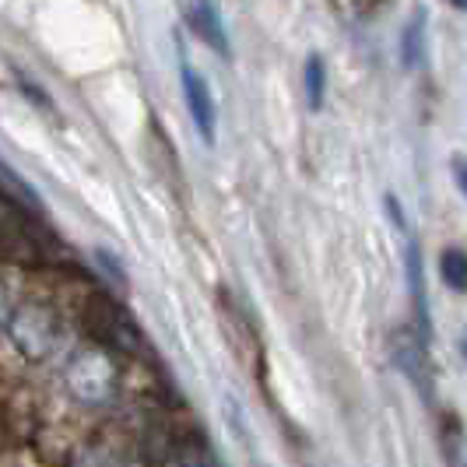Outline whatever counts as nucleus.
<instances>
[{"label": "nucleus", "instance_id": "nucleus-1", "mask_svg": "<svg viewBox=\"0 0 467 467\" xmlns=\"http://www.w3.org/2000/svg\"><path fill=\"white\" fill-rule=\"evenodd\" d=\"M64 383H67L74 400H81L88 408H99V404H106L117 394V362H113V355L102 345L74 351V358L64 369Z\"/></svg>", "mask_w": 467, "mask_h": 467}, {"label": "nucleus", "instance_id": "nucleus-2", "mask_svg": "<svg viewBox=\"0 0 467 467\" xmlns=\"http://www.w3.org/2000/svg\"><path fill=\"white\" fill-rule=\"evenodd\" d=\"M88 330L95 334V341L102 348L130 351V355H144V334L138 330V324L130 320V313L117 306L113 299H92L88 303Z\"/></svg>", "mask_w": 467, "mask_h": 467}, {"label": "nucleus", "instance_id": "nucleus-3", "mask_svg": "<svg viewBox=\"0 0 467 467\" xmlns=\"http://www.w3.org/2000/svg\"><path fill=\"white\" fill-rule=\"evenodd\" d=\"M390 358L398 362V369L408 379L411 387L419 390V398L436 408V373H432V362H429V345L419 337L415 327H400L390 334Z\"/></svg>", "mask_w": 467, "mask_h": 467}, {"label": "nucleus", "instance_id": "nucleus-4", "mask_svg": "<svg viewBox=\"0 0 467 467\" xmlns=\"http://www.w3.org/2000/svg\"><path fill=\"white\" fill-rule=\"evenodd\" d=\"M7 334L15 341V348L28 355V358H47L49 351L57 348V317L49 313L47 306L39 303H25L11 313V324Z\"/></svg>", "mask_w": 467, "mask_h": 467}, {"label": "nucleus", "instance_id": "nucleus-5", "mask_svg": "<svg viewBox=\"0 0 467 467\" xmlns=\"http://www.w3.org/2000/svg\"><path fill=\"white\" fill-rule=\"evenodd\" d=\"M180 78H183V99H187V109L190 117H193L197 134L204 138V144H214V138H218V106H214V95H211L208 81L193 70L187 57L180 64Z\"/></svg>", "mask_w": 467, "mask_h": 467}, {"label": "nucleus", "instance_id": "nucleus-6", "mask_svg": "<svg viewBox=\"0 0 467 467\" xmlns=\"http://www.w3.org/2000/svg\"><path fill=\"white\" fill-rule=\"evenodd\" d=\"M176 4H180V15L190 32L201 43H208L218 57H229V36H225V22H222L214 0H176Z\"/></svg>", "mask_w": 467, "mask_h": 467}, {"label": "nucleus", "instance_id": "nucleus-7", "mask_svg": "<svg viewBox=\"0 0 467 467\" xmlns=\"http://www.w3.org/2000/svg\"><path fill=\"white\" fill-rule=\"evenodd\" d=\"M404 275H408V296H411V309H415V330L429 345L432 337V317H429V288H425V260H421V246L415 235H408L404 246Z\"/></svg>", "mask_w": 467, "mask_h": 467}, {"label": "nucleus", "instance_id": "nucleus-8", "mask_svg": "<svg viewBox=\"0 0 467 467\" xmlns=\"http://www.w3.org/2000/svg\"><path fill=\"white\" fill-rule=\"evenodd\" d=\"M0 197L11 204V208H18L22 214L28 218H39L43 214V201H39V193L25 183L22 176L11 169L7 162H0Z\"/></svg>", "mask_w": 467, "mask_h": 467}, {"label": "nucleus", "instance_id": "nucleus-9", "mask_svg": "<svg viewBox=\"0 0 467 467\" xmlns=\"http://www.w3.org/2000/svg\"><path fill=\"white\" fill-rule=\"evenodd\" d=\"M436 440H440V450H443L446 467H467V440H464V425L453 411L440 408V421H436Z\"/></svg>", "mask_w": 467, "mask_h": 467}, {"label": "nucleus", "instance_id": "nucleus-10", "mask_svg": "<svg viewBox=\"0 0 467 467\" xmlns=\"http://www.w3.org/2000/svg\"><path fill=\"white\" fill-rule=\"evenodd\" d=\"M425 32H429V15L425 7H415L411 18L400 32V64L404 67H421L425 60Z\"/></svg>", "mask_w": 467, "mask_h": 467}, {"label": "nucleus", "instance_id": "nucleus-11", "mask_svg": "<svg viewBox=\"0 0 467 467\" xmlns=\"http://www.w3.org/2000/svg\"><path fill=\"white\" fill-rule=\"evenodd\" d=\"M169 467H218V457L208 440L201 436H183L169 450Z\"/></svg>", "mask_w": 467, "mask_h": 467}, {"label": "nucleus", "instance_id": "nucleus-12", "mask_svg": "<svg viewBox=\"0 0 467 467\" xmlns=\"http://www.w3.org/2000/svg\"><path fill=\"white\" fill-rule=\"evenodd\" d=\"M324 95H327V67L313 53L306 60V102H309V109H320L324 106Z\"/></svg>", "mask_w": 467, "mask_h": 467}, {"label": "nucleus", "instance_id": "nucleus-13", "mask_svg": "<svg viewBox=\"0 0 467 467\" xmlns=\"http://www.w3.org/2000/svg\"><path fill=\"white\" fill-rule=\"evenodd\" d=\"M440 275H443V281L453 288V292H467V254L464 250H457V246L443 250V257H440Z\"/></svg>", "mask_w": 467, "mask_h": 467}, {"label": "nucleus", "instance_id": "nucleus-14", "mask_svg": "<svg viewBox=\"0 0 467 467\" xmlns=\"http://www.w3.org/2000/svg\"><path fill=\"white\" fill-rule=\"evenodd\" d=\"M74 467H119V464L106 453V450H99V446H95V450H85V453L74 461Z\"/></svg>", "mask_w": 467, "mask_h": 467}, {"label": "nucleus", "instance_id": "nucleus-15", "mask_svg": "<svg viewBox=\"0 0 467 467\" xmlns=\"http://www.w3.org/2000/svg\"><path fill=\"white\" fill-rule=\"evenodd\" d=\"M95 257H99V264H102V267H106V275H109V278L117 281L119 288H127V275H123V267H119V264H117V257H109V254H106V250H99V254H95Z\"/></svg>", "mask_w": 467, "mask_h": 467}, {"label": "nucleus", "instance_id": "nucleus-16", "mask_svg": "<svg viewBox=\"0 0 467 467\" xmlns=\"http://www.w3.org/2000/svg\"><path fill=\"white\" fill-rule=\"evenodd\" d=\"M18 85H22V92H25V99H28V102H39L43 109H53V102H49L47 95H43V88H39V85H32V81H25L22 74H18Z\"/></svg>", "mask_w": 467, "mask_h": 467}, {"label": "nucleus", "instance_id": "nucleus-17", "mask_svg": "<svg viewBox=\"0 0 467 467\" xmlns=\"http://www.w3.org/2000/svg\"><path fill=\"white\" fill-rule=\"evenodd\" d=\"M450 165H453V180H457V187H461V193L467 197V159H461V155H457Z\"/></svg>", "mask_w": 467, "mask_h": 467}, {"label": "nucleus", "instance_id": "nucleus-18", "mask_svg": "<svg viewBox=\"0 0 467 467\" xmlns=\"http://www.w3.org/2000/svg\"><path fill=\"white\" fill-rule=\"evenodd\" d=\"M11 313H15V309H11V299H7V288L0 285V327L11 324Z\"/></svg>", "mask_w": 467, "mask_h": 467}, {"label": "nucleus", "instance_id": "nucleus-19", "mask_svg": "<svg viewBox=\"0 0 467 467\" xmlns=\"http://www.w3.org/2000/svg\"><path fill=\"white\" fill-rule=\"evenodd\" d=\"M461 351H464V358H467V330H464V337H461Z\"/></svg>", "mask_w": 467, "mask_h": 467}, {"label": "nucleus", "instance_id": "nucleus-20", "mask_svg": "<svg viewBox=\"0 0 467 467\" xmlns=\"http://www.w3.org/2000/svg\"><path fill=\"white\" fill-rule=\"evenodd\" d=\"M453 4H457V7H461V11H467V0H453Z\"/></svg>", "mask_w": 467, "mask_h": 467}]
</instances>
